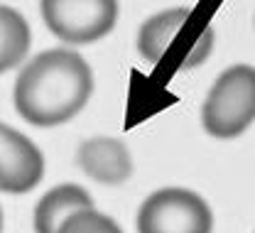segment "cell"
<instances>
[{"label": "cell", "mask_w": 255, "mask_h": 233, "mask_svg": "<svg viewBox=\"0 0 255 233\" xmlns=\"http://www.w3.org/2000/svg\"><path fill=\"white\" fill-rule=\"evenodd\" d=\"M94 74L71 49H49L32 59L15 81L17 113L39 128L71 120L91 99Z\"/></svg>", "instance_id": "6da1fadb"}, {"label": "cell", "mask_w": 255, "mask_h": 233, "mask_svg": "<svg viewBox=\"0 0 255 233\" xmlns=\"http://www.w3.org/2000/svg\"><path fill=\"white\" fill-rule=\"evenodd\" d=\"M255 120V69L248 64L226 69L204 101L201 123L211 137L231 140Z\"/></svg>", "instance_id": "7a4b0ae2"}, {"label": "cell", "mask_w": 255, "mask_h": 233, "mask_svg": "<svg viewBox=\"0 0 255 233\" xmlns=\"http://www.w3.org/2000/svg\"><path fill=\"white\" fill-rule=\"evenodd\" d=\"M209 204L189 189L169 187L150 194L137 211L140 233H211Z\"/></svg>", "instance_id": "3957f363"}, {"label": "cell", "mask_w": 255, "mask_h": 233, "mask_svg": "<svg viewBox=\"0 0 255 233\" xmlns=\"http://www.w3.org/2000/svg\"><path fill=\"white\" fill-rule=\"evenodd\" d=\"M49 32L69 44H91L113 30L118 0H42Z\"/></svg>", "instance_id": "277c9868"}, {"label": "cell", "mask_w": 255, "mask_h": 233, "mask_svg": "<svg viewBox=\"0 0 255 233\" xmlns=\"http://www.w3.org/2000/svg\"><path fill=\"white\" fill-rule=\"evenodd\" d=\"M44 177V157L30 137L0 123V192L25 194Z\"/></svg>", "instance_id": "5b68a950"}, {"label": "cell", "mask_w": 255, "mask_h": 233, "mask_svg": "<svg viewBox=\"0 0 255 233\" xmlns=\"http://www.w3.org/2000/svg\"><path fill=\"white\" fill-rule=\"evenodd\" d=\"M79 165L101 184H123L130 172V152L116 137H91L79 147Z\"/></svg>", "instance_id": "8992f818"}, {"label": "cell", "mask_w": 255, "mask_h": 233, "mask_svg": "<svg viewBox=\"0 0 255 233\" xmlns=\"http://www.w3.org/2000/svg\"><path fill=\"white\" fill-rule=\"evenodd\" d=\"M94 209V201L79 184H62L49 189L34 209V233H57L59 226L76 211Z\"/></svg>", "instance_id": "52a82bcc"}, {"label": "cell", "mask_w": 255, "mask_h": 233, "mask_svg": "<svg viewBox=\"0 0 255 233\" xmlns=\"http://www.w3.org/2000/svg\"><path fill=\"white\" fill-rule=\"evenodd\" d=\"M191 22V10L187 7H172L152 15L137 34V49L145 59L152 64H159L164 54L169 52L172 42L182 34V30Z\"/></svg>", "instance_id": "ba28073f"}, {"label": "cell", "mask_w": 255, "mask_h": 233, "mask_svg": "<svg viewBox=\"0 0 255 233\" xmlns=\"http://www.w3.org/2000/svg\"><path fill=\"white\" fill-rule=\"evenodd\" d=\"M30 52V25L27 20L7 7L0 5V74L17 67Z\"/></svg>", "instance_id": "9c48e42d"}, {"label": "cell", "mask_w": 255, "mask_h": 233, "mask_svg": "<svg viewBox=\"0 0 255 233\" xmlns=\"http://www.w3.org/2000/svg\"><path fill=\"white\" fill-rule=\"evenodd\" d=\"M57 233H123V231L106 214H101L96 209H84V211H76L74 216H69L59 226Z\"/></svg>", "instance_id": "30bf717a"}, {"label": "cell", "mask_w": 255, "mask_h": 233, "mask_svg": "<svg viewBox=\"0 0 255 233\" xmlns=\"http://www.w3.org/2000/svg\"><path fill=\"white\" fill-rule=\"evenodd\" d=\"M0 231H2V211H0Z\"/></svg>", "instance_id": "8fae6325"}]
</instances>
